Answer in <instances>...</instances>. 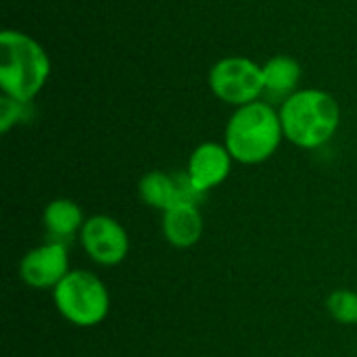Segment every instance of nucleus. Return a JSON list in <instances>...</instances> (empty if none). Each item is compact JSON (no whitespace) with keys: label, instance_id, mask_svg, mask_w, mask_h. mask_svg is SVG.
<instances>
[{"label":"nucleus","instance_id":"nucleus-1","mask_svg":"<svg viewBox=\"0 0 357 357\" xmlns=\"http://www.w3.org/2000/svg\"><path fill=\"white\" fill-rule=\"evenodd\" d=\"M282 132L289 142L299 149H318L326 144L339 130L341 107L337 98L318 88H303L282 100Z\"/></svg>","mask_w":357,"mask_h":357},{"label":"nucleus","instance_id":"nucleus-2","mask_svg":"<svg viewBox=\"0 0 357 357\" xmlns=\"http://www.w3.org/2000/svg\"><path fill=\"white\" fill-rule=\"evenodd\" d=\"M284 138L280 113L264 100L238 107L228 119L224 144L234 161L257 165L268 161Z\"/></svg>","mask_w":357,"mask_h":357},{"label":"nucleus","instance_id":"nucleus-3","mask_svg":"<svg viewBox=\"0 0 357 357\" xmlns=\"http://www.w3.org/2000/svg\"><path fill=\"white\" fill-rule=\"evenodd\" d=\"M50 75L46 50L27 33L4 29L0 33V88L6 96L29 102Z\"/></svg>","mask_w":357,"mask_h":357},{"label":"nucleus","instance_id":"nucleus-4","mask_svg":"<svg viewBox=\"0 0 357 357\" xmlns=\"http://www.w3.org/2000/svg\"><path fill=\"white\" fill-rule=\"evenodd\" d=\"M59 314L79 328L98 326L111 307V297L105 282L92 272L73 270L52 291Z\"/></svg>","mask_w":357,"mask_h":357},{"label":"nucleus","instance_id":"nucleus-5","mask_svg":"<svg viewBox=\"0 0 357 357\" xmlns=\"http://www.w3.org/2000/svg\"><path fill=\"white\" fill-rule=\"evenodd\" d=\"M209 88L222 102L245 107L266 92L264 71L247 56H226L211 67Z\"/></svg>","mask_w":357,"mask_h":357},{"label":"nucleus","instance_id":"nucleus-6","mask_svg":"<svg viewBox=\"0 0 357 357\" xmlns=\"http://www.w3.org/2000/svg\"><path fill=\"white\" fill-rule=\"evenodd\" d=\"M79 241L88 257L105 268L121 264L130 253L126 228L111 215H92L86 220Z\"/></svg>","mask_w":357,"mask_h":357},{"label":"nucleus","instance_id":"nucleus-7","mask_svg":"<svg viewBox=\"0 0 357 357\" xmlns=\"http://www.w3.org/2000/svg\"><path fill=\"white\" fill-rule=\"evenodd\" d=\"M69 274V255L65 243L50 241L27 251L19 264L21 280L31 289H54Z\"/></svg>","mask_w":357,"mask_h":357},{"label":"nucleus","instance_id":"nucleus-8","mask_svg":"<svg viewBox=\"0 0 357 357\" xmlns=\"http://www.w3.org/2000/svg\"><path fill=\"white\" fill-rule=\"evenodd\" d=\"M232 161L234 159L228 153L226 144L203 142L192 151L186 174L201 192H209L230 176Z\"/></svg>","mask_w":357,"mask_h":357},{"label":"nucleus","instance_id":"nucleus-9","mask_svg":"<svg viewBox=\"0 0 357 357\" xmlns=\"http://www.w3.org/2000/svg\"><path fill=\"white\" fill-rule=\"evenodd\" d=\"M163 236L176 249H190L203 236V215L199 205L180 203L163 211Z\"/></svg>","mask_w":357,"mask_h":357},{"label":"nucleus","instance_id":"nucleus-10","mask_svg":"<svg viewBox=\"0 0 357 357\" xmlns=\"http://www.w3.org/2000/svg\"><path fill=\"white\" fill-rule=\"evenodd\" d=\"M46 232L56 243H65L73 238L77 232H82L86 220L82 213V207L71 199H54L46 205L42 215Z\"/></svg>","mask_w":357,"mask_h":357},{"label":"nucleus","instance_id":"nucleus-11","mask_svg":"<svg viewBox=\"0 0 357 357\" xmlns=\"http://www.w3.org/2000/svg\"><path fill=\"white\" fill-rule=\"evenodd\" d=\"M261 71H264V86H266L264 94L287 100L291 94L297 92L295 88L301 79V65L297 59L289 54H276L261 67Z\"/></svg>","mask_w":357,"mask_h":357},{"label":"nucleus","instance_id":"nucleus-12","mask_svg":"<svg viewBox=\"0 0 357 357\" xmlns=\"http://www.w3.org/2000/svg\"><path fill=\"white\" fill-rule=\"evenodd\" d=\"M140 199L159 211H167L169 207L176 205V182L174 176L163 174V172H149L142 176L138 184Z\"/></svg>","mask_w":357,"mask_h":357},{"label":"nucleus","instance_id":"nucleus-13","mask_svg":"<svg viewBox=\"0 0 357 357\" xmlns=\"http://www.w3.org/2000/svg\"><path fill=\"white\" fill-rule=\"evenodd\" d=\"M328 314L341 324H357V293L349 289H339L326 299Z\"/></svg>","mask_w":357,"mask_h":357},{"label":"nucleus","instance_id":"nucleus-14","mask_svg":"<svg viewBox=\"0 0 357 357\" xmlns=\"http://www.w3.org/2000/svg\"><path fill=\"white\" fill-rule=\"evenodd\" d=\"M27 105L29 102H19L6 94L0 98V130H2V134H6L13 123L23 119V115L27 113Z\"/></svg>","mask_w":357,"mask_h":357}]
</instances>
